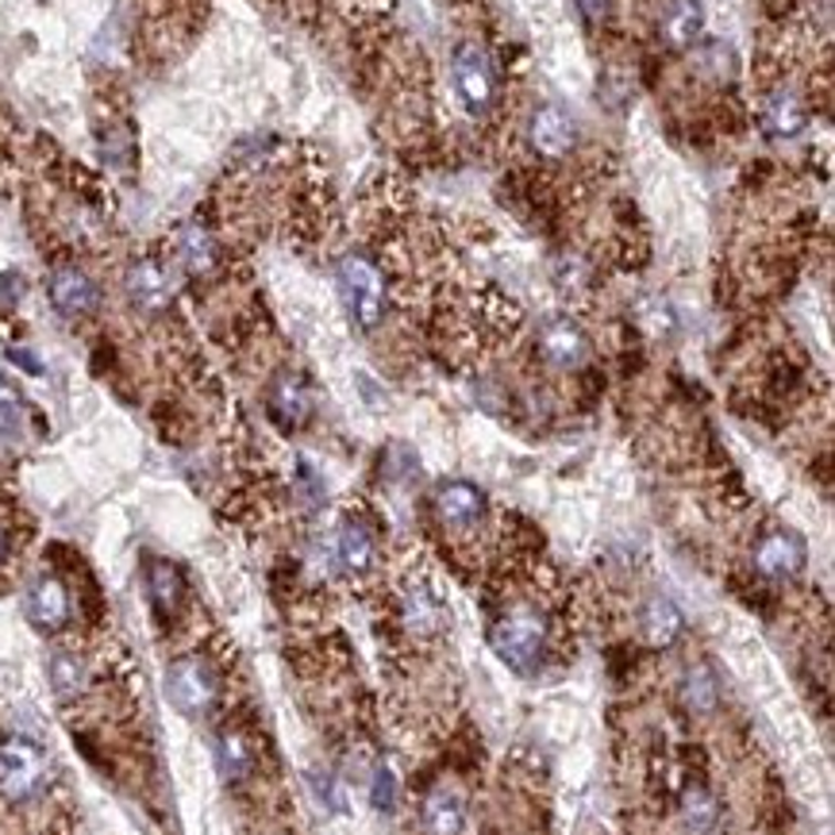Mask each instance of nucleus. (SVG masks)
I'll list each match as a JSON object with an SVG mask.
<instances>
[{
	"mask_svg": "<svg viewBox=\"0 0 835 835\" xmlns=\"http://www.w3.org/2000/svg\"><path fill=\"white\" fill-rule=\"evenodd\" d=\"M178 262L197 277L209 274V269L216 266V243H212V235L204 232V228L189 224L178 239Z\"/></svg>",
	"mask_w": 835,
	"mask_h": 835,
	"instance_id": "18",
	"label": "nucleus"
},
{
	"mask_svg": "<svg viewBox=\"0 0 835 835\" xmlns=\"http://www.w3.org/2000/svg\"><path fill=\"white\" fill-rule=\"evenodd\" d=\"M578 8H582L585 23H593V28H601V23H609L612 0H578Z\"/></svg>",
	"mask_w": 835,
	"mask_h": 835,
	"instance_id": "28",
	"label": "nucleus"
},
{
	"mask_svg": "<svg viewBox=\"0 0 835 835\" xmlns=\"http://www.w3.org/2000/svg\"><path fill=\"white\" fill-rule=\"evenodd\" d=\"M767 127L774 135H797L801 127H805V113H801L797 97H790V93H774L767 105Z\"/></svg>",
	"mask_w": 835,
	"mask_h": 835,
	"instance_id": "24",
	"label": "nucleus"
},
{
	"mask_svg": "<svg viewBox=\"0 0 835 835\" xmlns=\"http://www.w3.org/2000/svg\"><path fill=\"white\" fill-rule=\"evenodd\" d=\"M435 512L447 528L471 531L485 516V493L471 482H443L435 489Z\"/></svg>",
	"mask_w": 835,
	"mask_h": 835,
	"instance_id": "8",
	"label": "nucleus"
},
{
	"mask_svg": "<svg viewBox=\"0 0 835 835\" xmlns=\"http://www.w3.org/2000/svg\"><path fill=\"white\" fill-rule=\"evenodd\" d=\"M46 782V762L31 739L0 743V793L8 801H31Z\"/></svg>",
	"mask_w": 835,
	"mask_h": 835,
	"instance_id": "4",
	"label": "nucleus"
},
{
	"mask_svg": "<svg viewBox=\"0 0 835 835\" xmlns=\"http://www.w3.org/2000/svg\"><path fill=\"white\" fill-rule=\"evenodd\" d=\"M424 828L427 835H458L463 832V801L447 785L432 790L424 797Z\"/></svg>",
	"mask_w": 835,
	"mask_h": 835,
	"instance_id": "15",
	"label": "nucleus"
},
{
	"mask_svg": "<svg viewBox=\"0 0 835 835\" xmlns=\"http://www.w3.org/2000/svg\"><path fill=\"white\" fill-rule=\"evenodd\" d=\"M23 416H28V409H23V397L15 393V385H8V381L0 378V432L15 435L23 427Z\"/></svg>",
	"mask_w": 835,
	"mask_h": 835,
	"instance_id": "26",
	"label": "nucleus"
},
{
	"mask_svg": "<svg viewBox=\"0 0 835 835\" xmlns=\"http://www.w3.org/2000/svg\"><path fill=\"white\" fill-rule=\"evenodd\" d=\"M51 686L54 694L62 697V701H70V697L82 694L85 686V663L77 655H70V651H59V655L51 658Z\"/></svg>",
	"mask_w": 835,
	"mask_h": 835,
	"instance_id": "22",
	"label": "nucleus"
},
{
	"mask_svg": "<svg viewBox=\"0 0 835 835\" xmlns=\"http://www.w3.org/2000/svg\"><path fill=\"white\" fill-rule=\"evenodd\" d=\"M801 567H805V539L797 531H767L754 547V570L770 582H785V578H797Z\"/></svg>",
	"mask_w": 835,
	"mask_h": 835,
	"instance_id": "6",
	"label": "nucleus"
},
{
	"mask_svg": "<svg viewBox=\"0 0 835 835\" xmlns=\"http://www.w3.org/2000/svg\"><path fill=\"white\" fill-rule=\"evenodd\" d=\"M663 31L674 46H689L701 35V4H697V0H674V4L666 8Z\"/></svg>",
	"mask_w": 835,
	"mask_h": 835,
	"instance_id": "20",
	"label": "nucleus"
},
{
	"mask_svg": "<svg viewBox=\"0 0 835 835\" xmlns=\"http://www.w3.org/2000/svg\"><path fill=\"white\" fill-rule=\"evenodd\" d=\"M547 640V620L539 609H512L493 624L489 643L512 670H531L539 663V651Z\"/></svg>",
	"mask_w": 835,
	"mask_h": 835,
	"instance_id": "2",
	"label": "nucleus"
},
{
	"mask_svg": "<svg viewBox=\"0 0 835 835\" xmlns=\"http://www.w3.org/2000/svg\"><path fill=\"white\" fill-rule=\"evenodd\" d=\"M681 813H686L689 832H697V835H709L716 828V816H720L716 813L712 793L705 790V785H689L686 797H681Z\"/></svg>",
	"mask_w": 835,
	"mask_h": 835,
	"instance_id": "23",
	"label": "nucleus"
},
{
	"mask_svg": "<svg viewBox=\"0 0 835 835\" xmlns=\"http://www.w3.org/2000/svg\"><path fill=\"white\" fill-rule=\"evenodd\" d=\"M216 674L209 670V663L197 655H186L178 663H170L166 670V697L181 716H204L216 705Z\"/></svg>",
	"mask_w": 835,
	"mask_h": 835,
	"instance_id": "3",
	"label": "nucleus"
},
{
	"mask_svg": "<svg viewBox=\"0 0 835 835\" xmlns=\"http://www.w3.org/2000/svg\"><path fill=\"white\" fill-rule=\"evenodd\" d=\"M339 289H343L347 313L358 328H378L385 316V277H381L378 262L366 254H347L339 262Z\"/></svg>",
	"mask_w": 835,
	"mask_h": 835,
	"instance_id": "1",
	"label": "nucleus"
},
{
	"mask_svg": "<svg viewBox=\"0 0 835 835\" xmlns=\"http://www.w3.org/2000/svg\"><path fill=\"white\" fill-rule=\"evenodd\" d=\"M451 70H455V89H458V97H463V105L471 108L474 116L489 113L493 97H497V77H493V66H489V59H485L482 46L463 43L455 51Z\"/></svg>",
	"mask_w": 835,
	"mask_h": 835,
	"instance_id": "5",
	"label": "nucleus"
},
{
	"mask_svg": "<svg viewBox=\"0 0 835 835\" xmlns=\"http://www.w3.org/2000/svg\"><path fill=\"white\" fill-rule=\"evenodd\" d=\"M404 624L416 635H435L443 627V604L424 585H416V590L404 593Z\"/></svg>",
	"mask_w": 835,
	"mask_h": 835,
	"instance_id": "19",
	"label": "nucleus"
},
{
	"mask_svg": "<svg viewBox=\"0 0 835 835\" xmlns=\"http://www.w3.org/2000/svg\"><path fill=\"white\" fill-rule=\"evenodd\" d=\"M28 620L39 632H59L70 620V590L59 578H39L28 590Z\"/></svg>",
	"mask_w": 835,
	"mask_h": 835,
	"instance_id": "10",
	"label": "nucleus"
},
{
	"mask_svg": "<svg viewBox=\"0 0 835 835\" xmlns=\"http://www.w3.org/2000/svg\"><path fill=\"white\" fill-rule=\"evenodd\" d=\"M393 797H397V782H393V774H389V770H378V774H373V790H370L373 808H381V813H389V808H393Z\"/></svg>",
	"mask_w": 835,
	"mask_h": 835,
	"instance_id": "27",
	"label": "nucleus"
},
{
	"mask_svg": "<svg viewBox=\"0 0 835 835\" xmlns=\"http://www.w3.org/2000/svg\"><path fill=\"white\" fill-rule=\"evenodd\" d=\"M216 770L228 782H239V778L251 774V747H246L243 736L224 731V736L216 739Z\"/></svg>",
	"mask_w": 835,
	"mask_h": 835,
	"instance_id": "21",
	"label": "nucleus"
},
{
	"mask_svg": "<svg viewBox=\"0 0 835 835\" xmlns=\"http://www.w3.org/2000/svg\"><path fill=\"white\" fill-rule=\"evenodd\" d=\"M681 612L674 601L666 596H651L647 609H643V635L651 640V647H670L674 640L681 635Z\"/></svg>",
	"mask_w": 835,
	"mask_h": 835,
	"instance_id": "16",
	"label": "nucleus"
},
{
	"mask_svg": "<svg viewBox=\"0 0 835 835\" xmlns=\"http://www.w3.org/2000/svg\"><path fill=\"white\" fill-rule=\"evenodd\" d=\"M46 293H51V305L59 308L62 316H85L93 305H97V285H93L89 274H82L77 266L54 269L51 282H46Z\"/></svg>",
	"mask_w": 835,
	"mask_h": 835,
	"instance_id": "11",
	"label": "nucleus"
},
{
	"mask_svg": "<svg viewBox=\"0 0 835 835\" xmlns=\"http://www.w3.org/2000/svg\"><path fill=\"white\" fill-rule=\"evenodd\" d=\"M147 593L150 604L162 620L178 616L181 601H186V582H181V570L166 559H150L147 562Z\"/></svg>",
	"mask_w": 835,
	"mask_h": 835,
	"instance_id": "14",
	"label": "nucleus"
},
{
	"mask_svg": "<svg viewBox=\"0 0 835 835\" xmlns=\"http://www.w3.org/2000/svg\"><path fill=\"white\" fill-rule=\"evenodd\" d=\"M336 554L351 574H362V570L373 567V536L366 531V524L347 520L336 536Z\"/></svg>",
	"mask_w": 835,
	"mask_h": 835,
	"instance_id": "17",
	"label": "nucleus"
},
{
	"mask_svg": "<svg viewBox=\"0 0 835 835\" xmlns=\"http://www.w3.org/2000/svg\"><path fill=\"white\" fill-rule=\"evenodd\" d=\"M269 416H274V424L285 427V432L305 427L308 416H313V397H308L305 381L293 378V373H282V378L269 385Z\"/></svg>",
	"mask_w": 835,
	"mask_h": 835,
	"instance_id": "9",
	"label": "nucleus"
},
{
	"mask_svg": "<svg viewBox=\"0 0 835 835\" xmlns=\"http://www.w3.org/2000/svg\"><path fill=\"white\" fill-rule=\"evenodd\" d=\"M686 701H689V709H697V712H709L716 705V678L705 670V666H697V670L686 678Z\"/></svg>",
	"mask_w": 835,
	"mask_h": 835,
	"instance_id": "25",
	"label": "nucleus"
},
{
	"mask_svg": "<svg viewBox=\"0 0 835 835\" xmlns=\"http://www.w3.org/2000/svg\"><path fill=\"white\" fill-rule=\"evenodd\" d=\"M574 139H578V127L570 113H562L559 105H543L536 116H531V142H536L539 155L547 158H562L574 150Z\"/></svg>",
	"mask_w": 835,
	"mask_h": 835,
	"instance_id": "12",
	"label": "nucleus"
},
{
	"mask_svg": "<svg viewBox=\"0 0 835 835\" xmlns=\"http://www.w3.org/2000/svg\"><path fill=\"white\" fill-rule=\"evenodd\" d=\"M127 297H131V305L142 308V313H162L173 297V285L158 262H139V266L127 274Z\"/></svg>",
	"mask_w": 835,
	"mask_h": 835,
	"instance_id": "13",
	"label": "nucleus"
},
{
	"mask_svg": "<svg viewBox=\"0 0 835 835\" xmlns=\"http://www.w3.org/2000/svg\"><path fill=\"white\" fill-rule=\"evenodd\" d=\"M539 355L554 370H578L590 355V339L570 316H554L539 328Z\"/></svg>",
	"mask_w": 835,
	"mask_h": 835,
	"instance_id": "7",
	"label": "nucleus"
},
{
	"mask_svg": "<svg viewBox=\"0 0 835 835\" xmlns=\"http://www.w3.org/2000/svg\"><path fill=\"white\" fill-rule=\"evenodd\" d=\"M0 559H4V531H0Z\"/></svg>",
	"mask_w": 835,
	"mask_h": 835,
	"instance_id": "29",
	"label": "nucleus"
}]
</instances>
